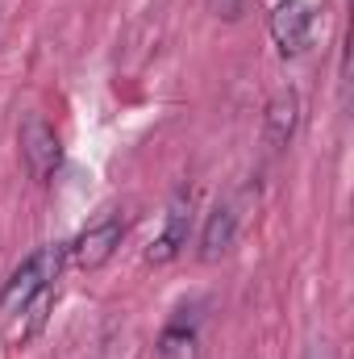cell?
<instances>
[{"mask_svg": "<svg viewBox=\"0 0 354 359\" xmlns=\"http://www.w3.org/2000/svg\"><path fill=\"white\" fill-rule=\"evenodd\" d=\"M187 230H192V192H179L176 201H171V209H167L163 234H159V238L150 243V251H146V264H155V268L171 264L179 251L187 247Z\"/></svg>", "mask_w": 354, "mask_h": 359, "instance_id": "5b68a950", "label": "cell"}, {"mask_svg": "<svg viewBox=\"0 0 354 359\" xmlns=\"http://www.w3.org/2000/svg\"><path fill=\"white\" fill-rule=\"evenodd\" d=\"M242 8H246V0H208V13L221 17V21H238Z\"/></svg>", "mask_w": 354, "mask_h": 359, "instance_id": "30bf717a", "label": "cell"}, {"mask_svg": "<svg viewBox=\"0 0 354 359\" xmlns=\"http://www.w3.org/2000/svg\"><path fill=\"white\" fill-rule=\"evenodd\" d=\"M271 38L283 59H296L313 42V8L304 0H279L271 13Z\"/></svg>", "mask_w": 354, "mask_h": 359, "instance_id": "3957f363", "label": "cell"}, {"mask_svg": "<svg viewBox=\"0 0 354 359\" xmlns=\"http://www.w3.org/2000/svg\"><path fill=\"white\" fill-rule=\"evenodd\" d=\"M304 359H334V355H330V347L321 343V347H313V351H309V355H304Z\"/></svg>", "mask_w": 354, "mask_h": 359, "instance_id": "8fae6325", "label": "cell"}, {"mask_svg": "<svg viewBox=\"0 0 354 359\" xmlns=\"http://www.w3.org/2000/svg\"><path fill=\"white\" fill-rule=\"evenodd\" d=\"M196 326H200L196 309H179L176 318L167 322L163 339H159V355L163 359H192L196 355Z\"/></svg>", "mask_w": 354, "mask_h": 359, "instance_id": "ba28073f", "label": "cell"}, {"mask_svg": "<svg viewBox=\"0 0 354 359\" xmlns=\"http://www.w3.org/2000/svg\"><path fill=\"white\" fill-rule=\"evenodd\" d=\"M234 238H238V213L229 205H217L208 213V222H204V234H200V259L204 264L225 259L229 247H234Z\"/></svg>", "mask_w": 354, "mask_h": 359, "instance_id": "8992f818", "label": "cell"}, {"mask_svg": "<svg viewBox=\"0 0 354 359\" xmlns=\"http://www.w3.org/2000/svg\"><path fill=\"white\" fill-rule=\"evenodd\" d=\"M63 259H67V247H63V243L38 247L21 268L8 276V284H4V292H0V313L13 318L25 301H34L42 288H50V284L59 280V271H63Z\"/></svg>", "mask_w": 354, "mask_h": 359, "instance_id": "6da1fadb", "label": "cell"}, {"mask_svg": "<svg viewBox=\"0 0 354 359\" xmlns=\"http://www.w3.org/2000/svg\"><path fill=\"white\" fill-rule=\"evenodd\" d=\"M267 142L271 147H288L292 142V134H296V126H300V96L292 88L275 92L271 100H267Z\"/></svg>", "mask_w": 354, "mask_h": 359, "instance_id": "52a82bcc", "label": "cell"}, {"mask_svg": "<svg viewBox=\"0 0 354 359\" xmlns=\"http://www.w3.org/2000/svg\"><path fill=\"white\" fill-rule=\"evenodd\" d=\"M121 238H125V226H121V217H104V222L88 226V230H84V234L71 243V259H76L84 271L104 268V264L117 255Z\"/></svg>", "mask_w": 354, "mask_h": 359, "instance_id": "277c9868", "label": "cell"}, {"mask_svg": "<svg viewBox=\"0 0 354 359\" xmlns=\"http://www.w3.org/2000/svg\"><path fill=\"white\" fill-rule=\"evenodd\" d=\"M50 309H55V284H50V288H42L34 301H25V305L13 313V318H17V326L8 330V343H29V339L46 326Z\"/></svg>", "mask_w": 354, "mask_h": 359, "instance_id": "9c48e42d", "label": "cell"}, {"mask_svg": "<svg viewBox=\"0 0 354 359\" xmlns=\"http://www.w3.org/2000/svg\"><path fill=\"white\" fill-rule=\"evenodd\" d=\"M21 159H25V172L34 180H50L63 163V142L55 134V126L46 117H25L21 126Z\"/></svg>", "mask_w": 354, "mask_h": 359, "instance_id": "7a4b0ae2", "label": "cell"}]
</instances>
